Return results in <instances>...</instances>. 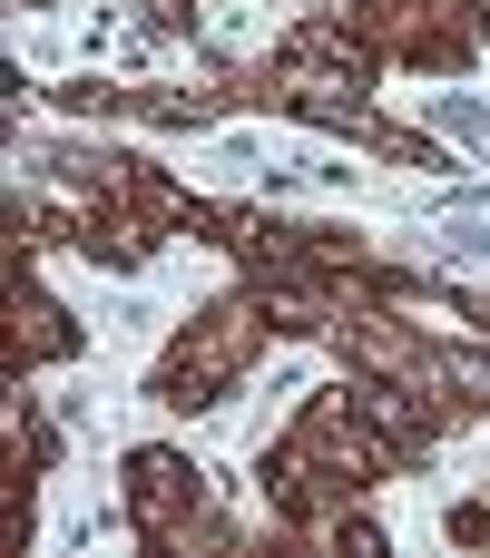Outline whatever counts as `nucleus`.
<instances>
[{
    "instance_id": "nucleus-1",
    "label": "nucleus",
    "mask_w": 490,
    "mask_h": 558,
    "mask_svg": "<svg viewBox=\"0 0 490 558\" xmlns=\"http://www.w3.org/2000/svg\"><path fill=\"white\" fill-rule=\"evenodd\" d=\"M39 284L69 304L79 324V353L69 363H39L20 383V402H39L59 422V461L39 481V510H29V558H138V530L118 520V461L138 441H167L187 432V412H167L147 383L167 363V343L187 333L196 304H216L236 284V255L226 245H157L147 265H88L79 245H39Z\"/></svg>"
},
{
    "instance_id": "nucleus-2",
    "label": "nucleus",
    "mask_w": 490,
    "mask_h": 558,
    "mask_svg": "<svg viewBox=\"0 0 490 558\" xmlns=\"http://www.w3.org/2000/svg\"><path fill=\"white\" fill-rule=\"evenodd\" d=\"M39 128H69V137H98V147H128V157H157L187 196H246V206H304V216H354L373 226L413 167L354 147V137H324V128H295V118H216V128H138V118H59L39 108Z\"/></svg>"
},
{
    "instance_id": "nucleus-3",
    "label": "nucleus",
    "mask_w": 490,
    "mask_h": 558,
    "mask_svg": "<svg viewBox=\"0 0 490 558\" xmlns=\"http://www.w3.org/2000/svg\"><path fill=\"white\" fill-rule=\"evenodd\" d=\"M324 383H344V363L314 343V333H295V343H265V363L216 402V412H187V432H177V451L187 461H206V481H216V500H226V520L255 539L275 510H265V441L295 422V402H314Z\"/></svg>"
},
{
    "instance_id": "nucleus-4",
    "label": "nucleus",
    "mask_w": 490,
    "mask_h": 558,
    "mask_svg": "<svg viewBox=\"0 0 490 558\" xmlns=\"http://www.w3.org/2000/svg\"><path fill=\"white\" fill-rule=\"evenodd\" d=\"M363 245L393 255V265H422V275H452V284H481L490 294V177L413 167L403 196L363 226Z\"/></svg>"
},
{
    "instance_id": "nucleus-5",
    "label": "nucleus",
    "mask_w": 490,
    "mask_h": 558,
    "mask_svg": "<svg viewBox=\"0 0 490 558\" xmlns=\"http://www.w3.org/2000/svg\"><path fill=\"white\" fill-rule=\"evenodd\" d=\"M128 29H138V0H59V10H29V0H10L0 10V49H10V69L29 78V88H59V78H79V69H157L147 49H128Z\"/></svg>"
},
{
    "instance_id": "nucleus-6",
    "label": "nucleus",
    "mask_w": 490,
    "mask_h": 558,
    "mask_svg": "<svg viewBox=\"0 0 490 558\" xmlns=\"http://www.w3.org/2000/svg\"><path fill=\"white\" fill-rule=\"evenodd\" d=\"M471 500H490V422L432 441L403 481H383V490H373V520H383L393 558H452V520H462Z\"/></svg>"
},
{
    "instance_id": "nucleus-7",
    "label": "nucleus",
    "mask_w": 490,
    "mask_h": 558,
    "mask_svg": "<svg viewBox=\"0 0 490 558\" xmlns=\"http://www.w3.org/2000/svg\"><path fill=\"white\" fill-rule=\"evenodd\" d=\"M373 108H383V118H403V128H422V137H442L452 157H471V167L490 177V88H481V78L383 69V78H373Z\"/></svg>"
},
{
    "instance_id": "nucleus-8",
    "label": "nucleus",
    "mask_w": 490,
    "mask_h": 558,
    "mask_svg": "<svg viewBox=\"0 0 490 558\" xmlns=\"http://www.w3.org/2000/svg\"><path fill=\"white\" fill-rule=\"evenodd\" d=\"M187 20H196V59H265L295 29L275 0H196Z\"/></svg>"
},
{
    "instance_id": "nucleus-9",
    "label": "nucleus",
    "mask_w": 490,
    "mask_h": 558,
    "mask_svg": "<svg viewBox=\"0 0 490 558\" xmlns=\"http://www.w3.org/2000/svg\"><path fill=\"white\" fill-rule=\"evenodd\" d=\"M275 10H285V20H304V10H334V0H275Z\"/></svg>"
},
{
    "instance_id": "nucleus-10",
    "label": "nucleus",
    "mask_w": 490,
    "mask_h": 558,
    "mask_svg": "<svg viewBox=\"0 0 490 558\" xmlns=\"http://www.w3.org/2000/svg\"><path fill=\"white\" fill-rule=\"evenodd\" d=\"M471 78H481V88H490V49H481V59H471Z\"/></svg>"
}]
</instances>
